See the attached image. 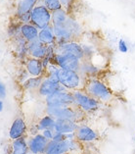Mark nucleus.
<instances>
[{
    "mask_svg": "<svg viewBox=\"0 0 135 154\" xmlns=\"http://www.w3.org/2000/svg\"><path fill=\"white\" fill-rule=\"evenodd\" d=\"M58 82L66 89L70 91H77V89H83L85 85V80L78 72L63 69L59 70Z\"/></svg>",
    "mask_w": 135,
    "mask_h": 154,
    "instance_id": "nucleus-4",
    "label": "nucleus"
},
{
    "mask_svg": "<svg viewBox=\"0 0 135 154\" xmlns=\"http://www.w3.org/2000/svg\"><path fill=\"white\" fill-rule=\"evenodd\" d=\"M53 63L57 65L60 69L78 72L80 68L81 60L72 54L56 53L53 59Z\"/></svg>",
    "mask_w": 135,
    "mask_h": 154,
    "instance_id": "nucleus-8",
    "label": "nucleus"
},
{
    "mask_svg": "<svg viewBox=\"0 0 135 154\" xmlns=\"http://www.w3.org/2000/svg\"><path fill=\"white\" fill-rule=\"evenodd\" d=\"M55 36H56V44H61L69 41H76L73 33L68 29L67 26L59 25V26H53Z\"/></svg>",
    "mask_w": 135,
    "mask_h": 154,
    "instance_id": "nucleus-19",
    "label": "nucleus"
},
{
    "mask_svg": "<svg viewBox=\"0 0 135 154\" xmlns=\"http://www.w3.org/2000/svg\"><path fill=\"white\" fill-rule=\"evenodd\" d=\"M45 99L46 106H70L74 105V98L73 91L64 88L55 92L54 94L47 96Z\"/></svg>",
    "mask_w": 135,
    "mask_h": 154,
    "instance_id": "nucleus-7",
    "label": "nucleus"
},
{
    "mask_svg": "<svg viewBox=\"0 0 135 154\" xmlns=\"http://www.w3.org/2000/svg\"><path fill=\"white\" fill-rule=\"evenodd\" d=\"M4 110V101L0 99V113Z\"/></svg>",
    "mask_w": 135,
    "mask_h": 154,
    "instance_id": "nucleus-38",
    "label": "nucleus"
},
{
    "mask_svg": "<svg viewBox=\"0 0 135 154\" xmlns=\"http://www.w3.org/2000/svg\"><path fill=\"white\" fill-rule=\"evenodd\" d=\"M47 52H48V46L43 44L42 42H40L38 39L32 41V42H28L29 57L43 60L46 57Z\"/></svg>",
    "mask_w": 135,
    "mask_h": 154,
    "instance_id": "nucleus-18",
    "label": "nucleus"
},
{
    "mask_svg": "<svg viewBox=\"0 0 135 154\" xmlns=\"http://www.w3.org/2000/svg\"><path fill=\"white\" fill-rule=\"evenodd\" d=\"M7 96V88L1 79H0V99L4 100Z\"/></svg>",
    "mask_w": 135,
    "mask_h": 154,
    "instance_id": "nucleus-34",
    "label": "nucleus"
},
{
    "mask_svg": "<svg viewBox=\"0 0 135 154\" xmlns=\"http://www.w3.org/2000/svg\"><path fill=\"white\" fill-rule=\"evenodd\" d=\"M38 40L47 46L56 44V36H55L53 26L51 25L49 27L40 29L38 35Z\"/></svg>",
    "mask_w": 135,
    "mask_h": 154,
    "instance_id": "nucleus-22",
    "label": "nucleus"
},
{
    "mask_svg": "<svg viewBox=\"0 0 135 154\" xmlns=\"http://www.w3.org/2000/svg\"><path fill=\"white\" fill-rule=\"evenodd\" d=\"M65 25L70 31V32L73 33L74 40L78 41V39L80 38L81 35H83V29H82V26L80 25V22H78L74 17H73L72 15H70Z\"/></svg>",
    "mask_w": 135,
    "mask_h": 154,
    "instance_id": "nucleus-23",
    "label": "nucleus"
},
{
    "mask_svg": "<svg viewBox=\"0 0 135 154\" xmlns=\"http://www.w3.org/2000/svg\"><path fill=\"white\" fill-rule=\"evenodd\" d=\"M28 143L31 154H45L49 140L41 133H38L34 136L28 137Z\"/></svg>",
    "mask_w": 135,
    "mask_h": 154,
    "instance_id": "nucleus-11",
    "label": "nucleus"
},
{
    "mask_svg": "<svg viewBox=\"0 0 135 154\" xmlns=\"http://www.w3.org/2000/svg\"><path fill=\"white\" fill-rule=\"evenodd\" d=\"M24 64L25 68L27 69L31 77H45L46 71H45L42 60L28 57Z\"/></svg>",
    "mask_w": 135,
    "mask_h": 154,
    "instance_id": "nucleus-17",
    "label": "nucleus"
},
{
    "mask_svg": "<svg viewBox=\"0 0 135 154\" xmlns=\"http://www.w3.org/2000/svg\"><path fill=\"white\" fill-rule=\"evenodd\" d=\"M82 150L81 142L76 138L74 140H67L61 142L50 140L47 145L45 154H78Z\"/></svg>",
    "mask_w": 135,
    "mask_h": 154,
    "instance_id": "nucleus-5",
    "label": "nucleus"
},
{
    "mask_svg": "<svg viewBox=\"0 0 135 154\" xmlns=\"http://www.w3.org/2000/svg\"><path fill=\"white\" fill-rule=\"evenodd\" d=\"M42 3L52 12L62 8L60 0H42Z\"/></svg>",
    "mask_w": 135,
    "mask_h": 154,
    "instance_id": "nucleus-30",
    "label": "nucleus"
},
{
    "mask_svg": "<svg viewBox=\"0 0 135 154\" xmlns=\"http://www.w3.org/2000/svg\"><path fill=\"white\" fill-rule=\"evenodd\" d=\"M46 114L52 116L56 120H69L74 121L78 124H81L82 121L87 117V114H85L83 111L76 105L70 106H46L45 107Z\"/></svg>",
    "mask_w": 135,
    "mask_h": 154,
    "instance_id": "nucleus-2",
    "label": "nucleus"
},
{
    "mask_svg": "<svg viewBox=\"0 0 135 154\" xmlns=\"http://www.w3.org/2000/svg\"><path fill=\"white\" fill-rule=\"evenodd\" d=\"M38 1H39V2H42V0H38Z\"/></svg>",
    "mask_w": 135,
    "mask_h": 154,
    "instance_id": "nucleus-39",
    "label": "nucleus"
},
{
    "mask_svg": "<svg viewBox=\"0 0 135 154\" xmlns=\"http://www.w3.org/2000/svg\"><path fill=\"white\" fill-rule=\"evenodd\" d=\"M41 134H43L44 137H46L48 140H53V137L55 136V134H56V131L54 130H45L43 131H41Z\"/></svg>",
    "mask_w": 135,
    "mask_h": 154,
    "instance_id": "nucleus-35",
    "label": "nucleus"
},
{
    "mask_svg": "<svg viewBox=\"0 0 135 154\" xmlns=\"http://www.w3.org/2000/svg\"><path fill=\"white\" fill-rule=\"evenodd\" d=\"M80 43H81L82 50H83V55H84L83 60L91 61V60L97 55V53H98V49H97L96 46L93 43H82V42Z\"/></svg>",
    "mask_w": 135,
    "mask_h": 154,
    "instance_id": "nucleus-28",
    "label": "nucleus"
},
{
    "mask_svg": "<svg viewBox=\"0 0 135 154\" xmlns=\"http://www.w3.org/2000/svg\"><path fill=\"white\" fill-rule=\"evenodd\" d=\"M28 78H31V76H29V74L28 73L27 69L24 67H22V68L19 70V72L17 74V79H18V82H20V85L22 84L24 82H26L28 80Z\"/></svg>",
    "mask_w": 135,
    "mask_h": 154,
    "instance_id": "nucleus-31",
    "label": "nucleus"
},
{
    "mask_svg": "<svg viewBox=\"0 0 135 154\" xmlns=\"http://www.w3.org/2000/svg\"><path fill=\"white\" fill-rule=\"evenodd\" d=\"M84 91L102 104L108 105L117 99L114 91L101 78H90L85 81Z\"/></svg>",
    "mask_w": 135,
    "mask_h": 154,
    "instance_id": "nucleus-1",
    "label": "nucleus"
},
{
    "mask_svg": "<svg viewBox=\"0 0 135 154\" xmlns=\"http://www.w3.org/2000/svg\"><path fill=\"white\" fill-rule=\"evenodd\" d=\"M80 125V124L74 122V121L58 119V120H56L54 131L56 133H60V134H72V133H76V131L77 130V128Z\"/></svg>",
    "mask_w": 135,
    "mask_h": 154,
    "instance_id": "nucleus-20",
    "label": "nucleus"
},
{
    "mask_svg": "<svg viewBox=\"0 0 135 154\" xmlns=\"http://www.w3.org/2000/svg\"><path fill=\"white\" fill-rule=\"evenodd\" d=\"M64 88H64L58 81H55V80H52V79L47 78V77H44L43 81L41 82V85L38 88V91H37V94L41 97H43V98H46L47 96L54 94L55 92L62 91Z\"/></svg>",
    "mask_w": 135,
    "mask_h": 154,
    "instance_id": "nucleus-12",
    "label": "nucleus"
},
{
    "mask_svg": "<svg viewBox=\"0 0 135 154\" xmlns=\"http://www.w3.org/2000/svg\"><path fill=\"white\" fill-rule=\"evenodd\" d=\"M56 53H68L76 56L81 61L84 59L83 50L81 43L78 41H69V42L56 44Z\"/></svg>",
    "mask_w": 135,
    "mask_h": 154,
    "instance_id": "nucleus-13",
    "label": "nucleus"
},
{
    "mask_svg": "<svg viewBox=\"0 0 135 154\" xmlns=\"http://www.w3.org/2000/svg\"><path fill=\"white\" fill-rule=\"evenodd\" d=\"M38 0H19L16 6V19L22 24L31 23V14Z\"/></svg>",
    "mask_w": 135,
    "mask_h": 154,
    "instance_id": "nucleus-9",
    "label": "nucleus"
},
{
    "mask_svg": "<svg viewBox=\"0 0 135 154\" xmlns=\"http://www.w3.org/2000/svg\"><path fill=\"white\" fill-rule=\"evenodd\" d=\"M55 123H56L55 118H53L52 116L48 114H45L37 121L36 127L39 131V133H41V131H43L45 130H54Z\"/></svg>",
    "mask_w": 135,
    "mask_h": 154,
    "instance_id": "nucleus-26",
    "label": "nucleus"
},
{
    "mask_svg": "<svg viewBox=\"0 0 135 154\" xmlns=\"http://www.w3.org/2000/svg\"><path fill=\"white\" fill-rule=\"evenodd\" d=\"M12 152L11 154H29L28 137H24L11 141Z\"/></svg>",
    "mask_w": 135,
    "mask_h": 154,
    "instance_id": "nucleus-24",
    "label": "nucleus"
},
{
    "mask_svg": "<svg viewBox=\"0 0 135 154\" xmlns=\"http://www.w3.org/2000/svg\"><path fill=\"white\" fill-rule=\"evenodd\" d=\"M54 141H57V142H61L64 140H67V134H60V133H56L55 136L53 137Z\"/></svg>",
    "mask_w": 135,
    "mask_h": 154,
    "instance_id": "nucleus-36",
    "label": "nucleus"
},
{
    "mask_svg": "<svg viewBox=\"0 0 135 154\" xmlns=\"http://www.w3.org/2000/svg\"><path fill=\"white\" fill-rule=\"evenodd\" d=\"M38 35H39V29L32 23L22 25L21 35L24 37L28 42H32V41L37 40L38 39Z\"/></svg>",
    "mask_w": 135,
    "mask_h": 154,
    "instance_id": "nucleus-21",
    "label": "nucleus"
},
{
    "mask_svg": "<svg viewBox=\"0 0 135 154\" xmlns=\"http://www.w3.org/2000/svg\"><path fill=\"white\" fill-rule=\"evenodd\" d=\"M118 51L122 52V53H127V52H128V49H129L128 44H127V42L123 38H121L118 40Z\"/></svg>",
    "mask_w": 135,
    "mask_h": 154,
    "instance_id": "nucleus-33",
    "label": "nucleus"
},
{
    "mask_svg": "<svg viewBox=\"0 0 135 154\" xmlns=\"http://www.w3.org/2000/svg\"><path fill=\"white\" fill-rule=\"evenodd\" d=\"M28 127L25 118L19 116V117L15 118L12 124H11L8 131V137L11 140H18V138L28 137Z\"/></svg>",
    "mask_w": 135,
    "mask_h": 154,
    "instance_id": "nucleus-10",
    "label": "nucleus"
},
{
    "mask_svg": "<svg viewBox=\"0 0 135 154\" xmlns=\"http://www.w3.org/2000/svg\"><path fill=\"white\" fill-rule=\"evenodd\" d=\"M13 47L17 59L22 62H26L29 55H28V42L26 40L22 35H18L12 39Z\"/></svg>",
    "mask_w": 135,
    "mask_h": 154,
    "instance_id": "nucleus-16",
    "label": "nucleus"
},
{
    "mask_svg": "<svg viewBox=\"0 0 135 154\" xmlns=\"http://www.w3.org/2000/svg\"><path fill=\"white\" fill-rule=\"evenodd\" d=\"M22 23H20L17 19L16 21H13L12 23H10L8 26V29H7V33H8V36L11 39L15 38L18 35H21V27H22Z\"/></svg>",
    "mask_w": 135,
    "mask_h": 154,
    "instance_id": "nucleus-29",
    "label": "nucleus"
},
{
    "mask_svg": "<svg viewBox=\"0 0 135 154\" xmlns=\"http://www.w3.org/2000/svg\"><path fill=\"white\" fill-rule=\"evenodd\" d=\"M68 154H73V153H68Z\"/></svg>",
    "mask_w": 135,
    "mask_h": 154,
    "instance_id": "nucleus-40",
    "label": "nucleus"
},
{
    "mask_svg": "<svg viewBox=\"0 0 135 154\" xmlns=\"http://www.w3.org/2000/svg\"><path fill=\"white\" fill-rule=\"evenodd\" d=\"M43 78L44 77H31L26 82H22V84H21V86L26 91H28V92L36 91L37 92L41 82L43 81Z\"/></svg>",
    "mask_w": 135,
    "mask_h": 154,
    "instance_id": "nucleus-25",
    "label": "nucleus"
},
{
    "mask_svg": "<svg viewBox=\"0 0 135 154\" xmlns=\"http://www.w3.org/2000/svg\"><path fill=\"white\" fill-rule=\"evenodd\" d=\"M76 0H60L62 5V8H64L68 13L70 15V11H72L74 5L76 4Z\"/></svg>",
    "mask_w": 135,
    "mask_h": 154,
    "instance_id": "nucleus-32",
    "label": "nucleus"
},
{
    "mask_svg": "<svg viewBox=\"0 0 135 154\" xmlns=\"http://www.w3.org/2000/svg\"><path fill=\"white\" fill-rule=\"evenodd\" d=\"M74 134H76V138L81 143H89V142L96 141L99 138V134L97 133V131L82 124L78 126Z\"/></svg>",
    "mask_w": 135,
    "mask_h": 154,
    "instance_id": "nucleus-14",
    "label": "nucleus"
},
{
    "mask_svg": "<svg viewBox=\"0 0 135 154\" xmlns=\"http://www.w3.org/2000/svg\"><path fill=\"white\" fill-rule=\"evenodd\" d=\"M69 16H70V14L64 8L53 11V12H52V26L64 25L67 22Z\"/></svg>",
    "mask_w": 135,
    "mask_h": 154,
    "instance_id": "nucleus-27",
    "label": "nucleus"
},
{
    "mask_svg": "<svg viewBox=\"0 0 135 154\" xmlns=\"http://www.w3.org/2000/svg\"><path fill=\"white\" fill-rule=\"evenodd\" d=\"M3 151H4V154H11V152H12V145H11V143L6 144L4 146Z\"/></svg>",
    "mask_w": 135,
    "mask_h": 154,
    "instance_id": "nucleus-37",
    "label": "nucleus"
},
{
    "mask_svg": "<svg viewBox=\"0 0 135 154\" xmlns=\"http://www.w3.org/2000/svg\"><path fill=\"white\" fill-rule=\"evenodd\" d=\"M102 68L97 66L95 63L88 60H82L80 64V68L78 73L81 75V77L86 81L90 78H100V75L102 73Z\"/></svg>",
    "mask_w": 135,
    "mask_h": 154,
    "instance_id": "nucleus-15",
    "label": "nucleus"
},
{
    "mask_svg": "<svg viewBox=\"0 0 135 154\" xmlns=\"http://www.w3.org/2000/svg\"><path fill=\"white\" fill-rule=\"evenodd\" d=\"M29 154H31V153H29Z\"/></svg>",
    "mask_w": 135,
    "mask_h": 154,
    "instance_id": "nucleus-41",
    "label": "nucleus"
},
{
    "mask_svg": "<svg viewBox=\"0 0 135 154\" xmlns=\"http://www.w3.org/2000/svg\"><path fill=\"white\" fill-rule=\"evenodd\" d=\"M31 23L40 31L52 25V11L45 6L42 2L38 3L31 14Z\"/></svg>",
    "mask_w": 135,
    "mask_h": 154,
    "instance_id": "nucleus-6",
    "label": "nucleus"
},
{
    "mask_svg": "<svg viewBox=\"0 0 135 154\" xmlns=\"http://www.w3.org/2000/svg\"><path fill=\"white\" fill-rule=\"evenodd\" d=\"M73 94L74 98V105L83 111L85 114L95 113L103 105L94 97L89 95L84 89L74 91Z\"/></svg>",
    "mask_w": 135,
    "mask_h": 154,
    "instance_id": "nucleus-3",
    "label": "nucleus"
}]
</instances>
